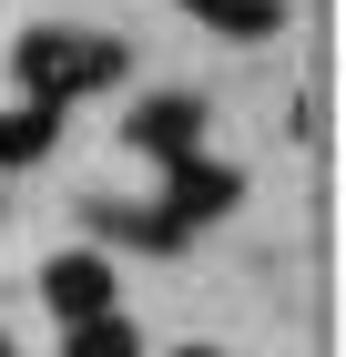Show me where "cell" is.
I'll return each instance as SVG.
<instances>
[{"label": "cell", "instance_id": "1", "mask_svg": "<svg viewBox=\"0 0 346 357\" xmlns=\"http://www.w3.org/2000/svg\"><path fill=\"white\" fill-rule=\"evenodd\" d=\"M10 72H21L31 102H72V92L123 82V52H112V41H92V31H31L21 52H10Z\"/></svg>", "mask_w": 346, "mask_h": 357}, {"label": "cell", "instance_id": "2", "mask_svg": "<svg viewBox=\"0 0 346 357\" xmlns=\"http://www.w3.org/2000/svg\"><path fill=\"white\" fill-rule=\"evenodd\" d=\"M123 133H133L153 164H184L194 143H204V102H194V92H153V102H133V123H123Z\"/></svg>", "mask_w": 346, "mask_h": 357}, {"label": "cell", "instance_id": "3", "mask_svg": "<svg viewBox=\"0 0 346 357\" xmlns=\"http://www.w3.org/2000/svg\"><path fill=\"white\" fill-rule=\"evenodd\" d=\"M235 194H244V174H235V164L184 153V164H173V184H163V215H173V225H214V215H235Z\"/></svg>", "mask_w": 346, "mask_h": 357}, {"label": "cell", "instance_id": "4", "mask_svg": "<svg viewBox=\"0 0 346 357\" xmlns=\"http://www.w3.org/2000/svg\"><path fill=\"white\" fill-rule=\"evenodd\" d=\"M41 296H52L61 327H72V317H102V306H112V266H102L92 245H72V255H52V266H41Z\"/></svg>", "mask_w": 346, "mask_h": 357}, {"label": "cell", "instance_id": "5", "mask_svg": "<svg viewBox=\"0 0 346 357\" xmlns=\"http://www.w3.org/2000/svg\"><path fill=\"white\" fill-rule=\"evenodd\" d=\"M52 133H61V102H21V112H0V174H10V164H41V153H52Z\"/></svg>", "mask_w": 346, "mask_h": 357}, {"label": "cell", "instance_id": "6", "mask_svg": "<svg viewBox=\"0 0 346 357\" xmlns=\"http://www.w3.org/2000/svg\"><path fill=\"white\" fill-rule=\"evenodd\" d=\"M61 357H143V337L123 327V306H102V317H72L61 327Z\"/></svg>", "mask_w": 346, "mask_h": 357}, {"label": "cell", "instance_id": "7", "mask_svg": "<svg viewBox=\"0 0 346 357\" xmlns=\"http://www.w3.org/2000/svg\"><path fill=\"white\" fill-rule=\"evenodd\" d=\"M194 10H204V21L224 31V41H265V31L285 21V10H275V0H194Z\"/></svg>", "mask_w": 346, "mask_h": 357}, {"label": "cell", "instance_id": "8", "mask_svg": "<svg viewBox=\"0 0 346 357\" xmlns=\"http://www.w3.org/2000/svg\"><path fill=\"white\" fill-rule=\"evenodd\" d=\"M123 235H133V245H184V225H173V215H163V204H143V215H123Z\"/></svg>", "mask_w": 346, "mask_h": 357}, {"label": "cell", "instance_id": "9", "mask_svg": "<svg viewBox=\"0 0 346 357\" xmlns=\"http://www.w3.org/2000/svg\"><path fill=\"white\" fill-rule=\"evenodd\" d=\"M173 357H224V347H173Z\"/></svg>", "mask_w": 346, "mask_h": 357}, {"label": "cell", "instance_id": "10", "mask_svg": "<svg viewBox=\"0 0 346 357\" xmlns=\"http://www.w3.org/2000/svg\"><path fill=\"white\" fill-rule=\"evenodd\" d=\"M0 357H10V337H0Z\"/></svg>", "mask_w": 346, "mask_h": 357}]
</instances>
